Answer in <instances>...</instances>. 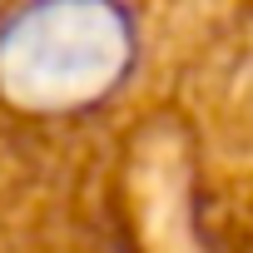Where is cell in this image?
<instances>
[{
  "mask_svg": "<svg viewBox=\"0 0 253 253\" xmlns=\"http://www.w3.org/2000/svg\"><path fill=\"white\" fill-rule=\"evenodd\" d=\"M134 65V20L114 5H25L0 20V94L20 109H80Z\"/></svg>",
  "mask_w": 253,
  "mask_h": 253,
  "instance_id": "obj_1",
  "label": "cell"
}]
</instances>
